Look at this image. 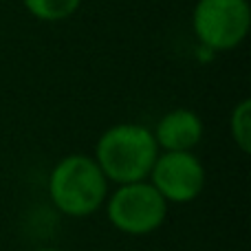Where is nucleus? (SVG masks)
Instances as JSON below:
<instances>
[{"mask_svg": "<svg viewBox=\"0 0 251 251\" xmlns=\"http://www.w3.org/2000/svg\"><path fill=\"white\" fill-rule=\"evenodd\" d=\"M212 57H216V53H212L209 49H205V47H201V44H196V60H201V62H209Z\"/></svg>", "mask_w": 251, "mask_h": 251, "instance_id": "obj_9", "label": "nucleus"}, {"mask_svg": "<svg viewBox=\"0 0 251 251\" xmlns=\"http://www.w3.org/2000/svg\"><path fill=\"white\" fill-rule=\"evenodd\" d=\"M148 181L168 205H190L203 194L207 170L196 152H159Z\"/></svg>", "mask_w": 251, "mask_h": 251, "instance_id": "obj_5", "label": "nucleus"}, {"mask_svg": "<svg viewBox=\"0 0 251 251\" xmlns=\"http://www.w3.org/2000/svg\"><path fill=\"white\" fill-rule=\"evenodd\" d=\"M190 22L196 44L216 55L234 51L251 31V4L249 0H196Z\"/></svg>", "mask_w": 251, "mask_h": 251, "instance_id": "obj_4", "label": "nucleus"}, {"mask_svg": "<svg viewBox=\"0 0 251 251\" xmlns=\"http://www.w3.org/2000/svg\"><path fill=\"white\" fill-rule=\"evenodd\" d=\"M31 251H66V249H62V247H53V245H47V247H35V249H31Z\"/></svg>", "mask_w": 251, "mask_h": 251, "instance_id": "obj_10", "label": "nucleus"}, {"mask_svg": "<svg viewBox=\"0 0 251 251\" xmlns=\"http://www.w3.org/2000/svg\"><path fill=\"white\" fill-rule=\"evenodd\" d=\"M110 187L93 154L84 152L62 156L47 176L49 203L66 218H88L104 209Z\"/></svg>", "mask_w": 251, "mask_h": 251, "instance_id": "obj_1", "label": "nucleus"}, {"mask_svg": "<svg viewBox=\"0 0 251 251\" xmlns=\"http://www.w3.org/2000/svg\"><path fill=\"white\" fill-rule=\"evenodd\" d=\"M84 0H22L31 18L40 22H64L79 11Z\"/></svg>", "mask_w": 251, "mask_h": 251, "instance_id": "obj_7", "label": "nucleus"}, {"mask_svg": "<svg viewBox=\"0 0 251 251\" xmlns=\"http://www.w3.org/2000/svg\"><path fill=\"white\" fill-rule=\"evenodd\" d=\"M168 209L170 205L152 187L150 181L113 185L104 203V212L110 225L119 234L134 238L150 236L161 229L168 218Z\"/></svg>", "mask_w": 251, "mask_h": 251, "instance_id": "obj_3", "label": "nucleus"}, {"mask_svg": "<svg viewBox=\"0 0 251 251\" xmlns=\"http://www.w3.org/2000/svg\"><path fill=\"white\" fill-rule=\"evenodd\" d=\"M229 137L243 154L251 152V100L243 97L229 113Z\"/></svg>", "mask_w": 251, "mask_h": 251, "instance_id": "obj_8", "label": "nucleus"}, {"mask_svg": "<svg viewBox=\"0 0 251 251\" xmlns=\"http://www.w3.org/2000/svg\"><path fill=\"white\" fill-rule=\"evenodd\" d=\"M152 137L159 152H194L205 137V124L192 108H172L156 119Z\"/></svg>", "mask_w": 251, "mask_h": 251, "instance_id": "obj_6", "label": "nucleus"}, {"mask_svg": "<svg viewBox=\"0 0 251 251\" xmlns=\"http://www.w3.org/2000/svg\"><path fill=\"white\" fill-rule=\"evenodd\" d=\"M156 156L159 146L152 130L137 122H122L106 128L93 150V159L110 185L148 181Z\"/></svg>", "mask_w": 251, "mask_h": 251, "instance_id": "obj_2", "label": "nucleus"}]
</instances>
